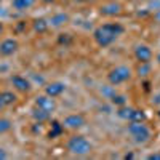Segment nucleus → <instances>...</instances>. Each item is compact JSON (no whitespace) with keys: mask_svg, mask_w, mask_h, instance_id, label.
Returning a JSON list of instances; mask_svg holds the SVG:
<instances>
[{"mask_svg":"<svg viewBox=\"0 0 160 160\" xmlns=\"http://www.w3.org/2000/svg\"><path fill=\"white\" fill-rule=\"evenodd\" d=\"M125 32V28L120 22H106L93 31V40L99 48L111 47L115 40Z\"/></svg>","mask_w":160,"mask_h":160,"instance_id":"nucleus-1","label":"nucleus"},{"mask_svg":"<svg viewBox=\"0 0 160 160\" xmlns=\"http://www.w3.org/2000/svg\"><path fill=\"white\" fill-rule=\"evenodd\" d=\"M127 131L131 136L133 142H136V144H146L152 138V131L146 125V122H128Z\"/></svg>","mask_w":160,"mask_h":160,"instance_id":"nucleus-2","label":"nucleus"},{"mask_svg":"<svg viewBox=\"0 0 160 160\" xmlns=\"http://www.w3.org/2000/svg\"><path fill=\"white\" fill-rule=\"evenodd\" d=\"M68 151L72 154V155H77V157H85L88 154H91L93 151V144L82 135H74L69 138L68 141Z\"/></svg>","mask_w":160,"mask_h":160,"instance_id":"nucleus-3","label":"nucleus"},{"mask_svg":"<svg viewBox=\"0 0 160 160\" xmlns=\"http://www.w3.org/2000/svg\"><path fill=\"white\" fill-rule=\"evenodd\" d=\"M131 78V69L128 66H115L108 72V82L112 87H118Z\"/></svg>","mask_w":160,"mask_h":160,"instance_id":"nucleus-4","label":"nucleus"},{"mask_svg":"<svg viewBox=\"0 0 160 160\" xmlns=\"http://www.w3.org/2000/svg\"><path fill=\"white\" fill-rule=\"evenodd\" d=\"M118 118L125 120V122H146V114L141 109L136 108H130V106H120L117 109Z\"/></svg>","mask_w":160,"mask_h":160,"instance_id":"nucleus-5","label":"nucleus"},{"mask_svg":"<svg viewBox=\"0 0 160 160\" xmlns=\"http://www.w3.org/2000/svg\"><path fill=\"white\" fill-rule=\"evenodd\" d=\"M87 125V118L83 114H69L66 115L62 120V127L68 128V130H80Z\"/></svg>","mask_w":160,"mask_h":160,"instance_id":"nucleus-6","label":"nucleus"},{"mask_svg":"<svg viewBox=\"0 0 160 160\" xmlns=\"http://www.w3.org/2000/svg\"><path fill=\"white\" fill-rule=\"evenodd\" d=\"M123 7L120 2H115V0H111V2H106L99 7V15L106 16V18H114V16H118L122 13Z\"/></svg>","mask_w":160,"mask_h":160,"instance_id":"nucleus-7","label":"nucleus"},{"mask_svg":"<svg viewBox=\"0 0 160 160\" xmlns=\"http://www.w3.org/2000/svg\"><path fill=\"white\" fill-rule=\"evenodd\" d=\"M18 48H19V43H18L16 38H13V37L3 38L2 42H0V56H3V58L13 56L18 51Z\"/></svg>","mask_w":160,"mask_h":160,"instance_id":"nucleus-8","label":"nucleus"},{"mask_svg":"<svg viewBox=\"0 0 160 160\" xmlns=\"http://www.w3.org/2000/svg\"><path fill=\"white\" fill-rule=\"evenodd\" d=\"M10 82L13 85L16 91H21V93H29L32 90V83L29 78H26L24 75H19V74H15L10 77Z\"/></svg>","mask_w":160,"mask_h":160,"instance_id":"nucleus-9","label":"nucleus"},{"mask_svg":"<svg viewBox=\"0 0 160 160\" xmlns=\"http://www.w3.org/2000/svg\"><path fill=\"white\" fill-rule=\"evenodd\" d=\"M135 58L138 62H151L154 58L152 48L146 43H138L135 47Z\"/></svg>","mask_w":160,"mask_h":160,"instance_id":"nucleus-10","label":"nucleus"},{"mask_svg":"<svg viewBox=\"0 0 160 160\" xmlns=\"http://www.w3.org/2000/svg\"><path fill=\"white\" fill-rule=\"evenodd\" d=\"M34 106H37V108L43 109V111H47V112H50V114H53V112L56 111V101H55V98H51V96H48V95H40V96H37L35 101H34Z\"/></svg>","mask_w":160,"mask_h":160,"instance_id":"nucleus-11","label":"nucleus"},{"mask_svg":"<svg viewBox=\"0 0 160 160\" xmlns=\"http://www.w3.org/2000/svg\"><path fill=\"white\" fill-rule=\"evenodd\" d=\"M66 91V83L64 82H59V80H56V82H51L45 87V95L51 96V98H58L61 96L62 93Z\"/></svg>","mask_w":160,"mask_h":160,"instance_id":"nucleus-12","label":"nucleus"},{"mask_svg":"<svg viewBox=\"0 0 160 160\" xmlns=\"http://www.w3.org/2000/svg\"><path fill=\"white\" fill-rule=\"evenodd\" d=\"M48 22H50V28H61V26L69 22V15L68 13H55L48 19Z\"/></svg>","mask_w":160,"mask_h":160,"instance_id":"nucleus-13","label":"nucleus"},{"mask_svg":"<svg viewBox=\"0 0 160 160\" xmlns=\"http://www.w3.org/2000/svg\"><path fill=\"white\" fill-rule=\"evenodd\" d=\"M31 115H32V118L35 120L37 123L48 122V120L51 118V114H50V112H47V111H43V109H40V108H37V106H34V108H32Z\"/></svg>","mask_w":160,"mask_h":160,"instance_id":"nucleus-14","label":"nucleus"},{"mask_svg":"<svg viewBox=\"0 0 160 160\" xmlns=\"http://www.w3.org/2000/svg\"><path fill=\"white\" fill-rule=\"evenodd\" d=\"M37 0H11V7L16 11H28L35 5Z\"/></svg>","mask_w":160,"mask_h":160,"instance_id":"nucleus-15","label":"nucleus"},{"mask_svg":"<svg viewBox=\"0 0 160 160\" xmlns=\"http://www.w3.org/2000/svg\"><path fill=\"white\" fill-rule=\"evenodd\" d=\"M0 99H2L3 104L8 108V106H11V104H15V102H16L18 96H16L13 91H10V90H3V91H0Z\"/></svg>","mask_w":160,"mask_h":160,"instance_id":"nucleus-16","label":"nucleus"},{"mask_svg":"<svg viewBox=\"0 0 160 160\" xmlns=\"http://www.w3.org/2000/svg\"><path fill=\"white\" fill-rule=\"evenodd\" d=\"M48 29H50L48 19H45V18H37V19H34V31H35V32L43 34V32H47Z\"/></svg>","mask_w":160,"mask_h":160,"instance_id":"nucleus-17","label":"nucleus"},{"mask_svg":"<svg viewBox=\"0 0 160 160\" xmlns=\"http://www.w3.org/2000/svg\"><path fill=\"white\" fill-rule=\"evenodd\" d=\"M109 101L114 104V106H117V108H120V106H125L127 104V96L125 95H120V93H114V95L109 98Z\"/></svg>","mask_w":160,"mask_h":160,"instance_id":"nucleus-18","label":"nucleus"},{"mask_svg":"<svg viewBox=\"0 0 160 160\" xmlns=\"http://www.w3.org/2000/svg\"><path fill=\"white\" fill-rule=\"evenodd\" d=\"M62 131H64L62 123H59V122H51V130H50V133H48V136H50V138H56V136L61 135Z\"/></svg>","mask_w":160,"mask_h":160,"instance_id":"nucleus-19","label":"nucleus"},{"mask_svg":"<svg viewBox=\"0 0 160 160\" xmlns=\"http://www.w3.org/2000/svg\"><path fill=\"white\" fill-rule=\"evenodd\" d=\"M13 128V122L7 117H0V135H5Z\"/></svg>","mask_w":160,"mask_h":160,"instance_id":"nucleus-20","label":"nucleus"},{"mask_svg":"<svg viewBox=\"0 0 160 160\" xmlns=\"http://www.w3.org/2000/svg\"><path fill=\"white\" fill-rule=\"evenodd\" d=\"M136 72H138V75H139V77H146V75H149V72H151V62H139V64H138Z\"/></svg>","mask_w":160,"mask_h":160,"instance_id":"nucleus-21","label":"nucleus"},{"mask_svg":"<svg viewBox=\"0 0 160 160\" xmlns=\"http://www.w3.org/2000/svg\"><path fill=\"white\" fill-rule=\"evenodd\" d=\"M152 104H154V106H158V108H160V91L154 95V98H152Z\"/></svg>","mask_w":160,"mask_h":160,"instance_id":"nucleus-22","label":"nucleus"},{"mask_svg":"<svg viewBox=\"0 0 160 160\" xmlns=\"http://www.w3.org/2000/svg\"><path fill=\"white\" fill-rule=\"evenodd\" d=\"M148 158H149V160H160V151H157V152H154V154H149Z\"/></svg>","mask_w":160,"mask_h":160,"instance_id":"nucleus-23","label":"nucleus"},{"mask_svg":"<svg viewBox=\"0 0 160 160\" xmlns=\"http://www.w3.org/2000/svg\"><path fill=\"white\" fill-rule=\"evenodd\" d=\"M5 158H8V154H7L2 148H0V160H5Z\"/></svg>","mask_w":160,"mask_h":160,"instance_id":"nucleus-24","label":"nucleus"},{"mask_svg":"<svg viewBox=\"0 0 160 160\" xmlns=\"http://www.w3.org/2000/svg\"><path fill=\"white\" fill-rule=\"evenodd\" d=\"M5 108H7V106L3 104V101H2V99H0V112H2V111H3Z\"/></svg>","mask_w":160,"mask_h":160,"instance_id":"nucleus-25","label":"nucleus"},{"mask_svg":"<svg viewBox=\"0 0 160 160\" xmlns=\"http://www.w3.org/2000/svg\"><path fill=\"white\" fill-rule=\"evenodd\" d=\"M72 2H75V3H87L88 0H72Z\"/></svg>","mask_w":160,"mask_h":160,"instance_id":"nucleus-26","label":"nucleus"},{"mask_svg":"<svg viewBox=\"0 0 160 160\" xmlns=\"http://www.w3.org/2000/svg\"><path fill=\"white\" fill-rule=\"evenodd\" d=\"M3 31H5V28H3V24H2V22H0V35H2V34H3Z\"/></svg>","mask_w":160,"mask_h":160,"instance_id":"nucleus-27","label":"nucleus"},{"mask_svg":"<svg viewBox=\"0 0 160 160\" xmlns=\"http://www.w3.org/2000/svg\"><path fill=\"white\" fill-rule=\"evenodd\" d=\"M43 3H53V2H56V0H42Z\"/></svg>","mask_w":160,"mask_h":160,"instance_id":"nucleus-28","label":"nucleus"},{"mask_svg":"<svg viewBox=\"0 0 160 160\" xmlns=\"http://www.w3.org/2000/svg\"><path fill=\"white\" fill-rule=\"evenodd\" d=\"M157 62L160 64V53H158V55H157Z\"/></svg>","mask_w":160,"mask_h":160,"instance_id":"nucleus-29","label":"nucleus"},{"mask_svg":"<svg viewBox=\"0 0 160 160\" xmlns=\"http://www.w3.org/2000/svg\"><path fill=\"white\" fill-rule=\"evenodd\" d=\"M0 2H2V0H0Z\"/></svg>","mask_w":160,"mask_h":160,"instance_id":"nucleus-30","label":"nucleus"}]
</instances>
